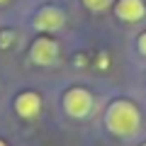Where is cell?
Masks as SVG:
<instances>
[{"instance_id":"5b68a950","label":"cell","mask_w":146,"mask_h":146,"mask_svg":"<svg viewBox=\"0 0 146 146\" xmlns=\"http://www.w3.org/2000/svg\"><path fill=\"white\" fill-rule=\"evenodd\" d=\"M42 107H44V100L42 95L36 93V90H22V93L15 95L12 100V110H15V115L25 122H32L36 117L42 115Z\"/></svg>"},{"instance_id":"9c48e42d","label":"cell","mask_w":146,"mask_h":146,"mask_svg":"<svg viewBox=\"0 0 146 146\" xmlns=\"http://www.w3.org/2000/svg\"><path fill=\"white\" fill-rule=\"evenodd\" d=\"M5 3H10V0H0V5H5Z\"/></svg>"},{"instance_id":"6da1fadb","label":"cell","mask_w":146,"mask_h":146,"mask_svg":"<svg viewBox=\"0 0 146 146\" xmlns=\"http://www.w3.org/2000/svg\"><path fill=\"white\" fill-rule=\"evenodd\" d=\"M105 127H107L110 134L122 136V139H129L139 131L141 127V112L131 100L127 98H117L107 105L105 110Z\"/></svg>"},{"instance_id":"30bf717a","label":"cell","mask_w":146,"mask_h":146,"mask_svg":"<svg viewBox=\"0 0 146 146\" xmlns=\"http://www.w3.org/2000/svg\"><path fill=\"white\" fill-rule=\"evenodd\" d=\"M0 146H7V144H5V141H3V139H0Z\"/></svg>"},{"instance_id":"ba28073f","label":"cell","mask_w":146,"mask_h":146,"mask_svg":"<svg viewBox=\"0 0 146 146\" xmlns=\"http://www.w3.org/2000/svg\"><path fill=\"white\" fill-rule=\"evenodd\" d=\"M136 49H139L141 56H146V32H141V34L136 36Z\"/></svg>"},{"instance_id":"8992f818","label":"cell","mask_w":146,"mask_h":146,"mask_svg":"<svg viewBox=\"0 0 146 146\" xmlns=\"http://www.w3.org/2000/svg\"><path fill=\"white\" fill-rule=\"evenodd\" d=\"M115 17L127 25H136L146 17V3L144 0H115Z\"/></svg>"},{"instance_id":"52a82bcc","label":"cell","mask_w":146,"mask_h":146,"mask_svg":"<svg viewBox=\"0 0 146 146\" xmlns=\"http://www.w3.org/2000/svg\"><path fill=\"white\" fill-rule=\"evenodd\" d=\"M85 10L90 12H107L115 7V0H80Z\"/></svg>"},{"instance_id":"277c9868","label":"cell","mask_w":146,"mask_h":146,"mask_svg":"<svg viewBox=\"0 0 146 146\" xmlns=\"http://www.w3.org/2000/svg\"><path fill=\"white\" fill-rule=\"evenodd\" d=\"M68 17L66 10H61L58 5H44L32 15V27H34L39 34H54V32H61L66 27Z\"/></svg>"},{"instance_id":"8fae6325","label":"cell","mask_w":146,"mask_h":146,"mask_svg":"<svg viewBox=\"0 0 146 146\" xmlns=\"http://www.w3.org/2000/svg\"><path fill=\"white\" fill-rule=\"evenodd\" d=\"M141 146H146V144H141Z\"/></svg>"},{"instance_id":"3957f363","label":"cell","mask_w":146,"mask_h":146,"mask_svg":"<svg viewBox=\"0 0 146 146\" xmlns=\"http://www.w3.org/2000/svg\"><path fill=\"white\" fill-rule=\"evenodd\" d=\"M27 56H29L32 66L51 68V66H56L58 58H61V46H58V42L54 39L51 34H39L34 42H32Z\"/></svg>"},{"instance_id":"7a4b0ae2","label":"cell","mask_w":146,"mask_h":146,"mask_svg":"<svg viewBox=\"0 0 146 146\" xmlns=\"http://www.w3.org/2000/svg\"><path fill=\"white\" fill-rule=\"evenodd\" d=\"M63 112H66L71 119H88L95 110V98L88 88L83 85H71V88L63 93L61 98Z\"/></svg>"}]
</instances>
